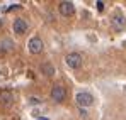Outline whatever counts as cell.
I'll return each instance as SVG.
<instances>
[{
	"mask_svg": "<svg viewBox=\"0 0 126 120\" xmlns=\"http://www.w3.org/2000/svg\"><path fill=\"white\" fill-rule=\"evenodd\" d=\"M65 63H66L68 68L79 69V68L82 66V54H80V53H70V54L65 56Z\"/></svg>",
	"mask_w": 126,
	"mask_h": 120,
	"instance_id": "6da1fadb",
	"label": "cell"
},
{
	"mask_svg": "<svg viewBox=\"0 0 126 120\" xmlns=\"http://www.w3.org/2000/svg\"><path fill=\"white\" fill-rule=\"evenodd\" d=\"M75 101H77V105H79L80 108H87V107L94 105V97H92L90 93H87V91H80V93H77Z\"/></svg>",
	"mask_w": 126,
	"mask_h": 120,
	"instance_id": "7a4b0ae2",
	"label": "cell"
},
{
	"mask_svg": "<svg viewBox=\"0 0 126 120\" xmlns=\"http://www.w3.org/2000/svg\"><path fill=\"white\" fill-rule=\"evenodd\" d=\"M66 98V90H65V86L63 85H53V88H51V100H55L56 103H62L65 101Z\"/></svg>",
	"mask_w": 126,
	"mask_h": 120,
	"instance_id": "3957f363",
	"label": "cell"
},
{
	"mask_svg": "<svg viewBox=\"0 0 126 120\" xmlns=\"http://www.w3.org/2000/svg\"><path fill=\"white\" fill-rule=\"evenodd\" d=\"M29 51L32 53V54H39V53H43V49H44V42H43L41 37H38V36H34V37H31V41H29Z\"/></svg>",
	"mask_w": 126,
	"mask_h": 120,
	"instance_id": "277c9868",
	"label": "cell"
},
{
	"mask_svg": "<svg viewBox=\"0 0 126 120\" xmlns=\"http://www.w3.org/2000/svg\"><path fill=\"white\" fill-rule=\"evenodd\" d=\"M58 10H60V14H62L63 17H70V15L75 14V5H73V2L65 0V2H60Z\"/></svg>",
	"mask_w": 126,
	"mask_h": 120,
	"instance_id": "5b68a950",
	"label": "cell"
},
{
	"mask_svg": "<svg viewBox=\"0 0 126 120\" xmlns=\"http://www.w3.org/2000/svg\"><path fill=\"white\" fill-rule=\"evenodd\" d=\"M14 32L16 34H19V36H22V34H26L27 32V29H29V24H27V20L22 19V17H19V19L14 20Z\"/></svg>",
	"mask_w": 126,
	"mask_h": 120,
	"instance_id": "8992f818",
	"label": "cell"
},
{
	"mask_svg": "<svg viewBox=\"0 0 126 120\" xmlns=\"http://www.w3.org/2000/svg\"><path fill=\"white\" fill-rule=\"evenodd\" d=\"M111 25H112V29H114V31H123V29L126 27L125 15H121V14H114V15H112V19H111Z\"/></svg>",
	"mask_w": 126,
	"mask_h": 120,
	"instance_id": "52a82bcc",
	"label": "cell"
},
{
	"mask_svg": "<svg viewBox=\"0 0 126 120\" xmlns=\"http://www.w3.org/2000/svg\"><path fill=\"white\" fill-rule=\"evenodd\" d=\"M14 103V93L9 91V90H3L0 91V105L2 107H10Z\"/></svg>",
	"mask_w": 126,
	"mask_h": 120,
	"instance_id": "ba28073f",
	"label": "cell"
},
{
	"mask_svg": "<svg viewBox=\"0 0 126 120\" xmlns=\"http://www.w3.org/2000/svg\"><path fill=\"white\" fill-rule=\"evenodd\" d=\"M41 73L46 76H53L55 75V66L51 63H43L41 64Z\"/></svg>",
	"mask_w": 126,
	"mask_h": 120,
	"instance_id": "9c48e42d",
	"label": "cell"
},
{
	"mask_svg": "<svg viewBox=\"0 0 126 120\" xmlns=\"http://www.w3.org/2000/svg\"><path fill=\"white\" fill-rule=\"evenodd\" d=\"M0 47H2L3 51H12V49H14V42L10 39H5V41L0 42Z\"/></svg>",
	"mask_w": 126,
	"mask_h": 120,
	"instance_id": "30bf717a",
	"label": "cell"
},
{
	"mask_svg": "<svg viewBox=\"0 0 126 120\" xmlns=\"http://www.w3.org/2000/svg\"><path fill=\"white\" fill-rule=\"evenodd\" d=\"M97 10H104V2H97Z\"/></svg>",
	"mask_w": 126,
	"mask_h": 120,
	"instance_id": "8fae6325",
	"label": "cell"
},
{
	"mask_svg": "<svg viewBox=\"0 0 126 120\" xmlns=\"http://www.w3.org/2000/svg\"><path fill=\"white\" fill-rule=\"evenodd\" d=\"M29 101H31V103H41V100H39V98H36V97H31Z\"/></svg>",
	"mask_w": 126,
	"mask_h": 120,
	"instance_id": "7c38bea8",
	"label": "cell"
},
{
	"mask_svg": "<svg viewBox=\"0 0 126 120\" xmlns=\"http://www.w3.org/2000/svg\"><path fill=\"white\" fill-rule=\"evenodd\" d=\"M80 115H84V117H87V112H85L84 108H80Z\"/></svg>",
	"mask_w": 126,
	"mask_h": 120,
	"instance_id": "4fadbf2b",
	"label": "cell"
},
{
	"mask_svg": "<svg viewBox=\"0 0 126 120\" xmlns=\"http://www.w3.org/2000/svg\"><path fill=\"white\" fill-rule=\"evenodd\" d=\"M38 120H48V119H44V117H39V119H38Z\"/></svg>",
	"mask_w": 126,
	"mask_h": 120,
	"instance_id": "5bb4252c",
	"label": "cell"
},
{
	"mask_svg": "<svg viewBox=\"0 0 126 120\" xmlns=\"http://www.w3.org/2000/svg\"><path fill=\"white\" fill-rule=\"evenodd\" d=\"M2 25H3V20H2V19H0V27H2Z\"/></svg>",
	"mask_w": 126,
	"mask_h": 120,
	"instance_id": "9a60e30c",
	"label": "cell"
}]
</instances>
